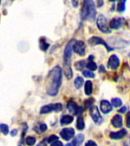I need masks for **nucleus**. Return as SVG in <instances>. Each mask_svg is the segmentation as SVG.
Segmentation results:
<instances>
[{
	"label": "nucleus",
	"instance_id": "obj_1",
	"mask_svg": "<svg viewBox=\"0 0 130 146\" xmlns=\"http://www.w3.org/2000/svg\"><path fill=\"white\" fill-rule=\"evenodd\" d=\"M62 68L56 66L50 70L46 82V93L50 96L56 95L62 84Z\"/></svg>",
	"mask_w": 130,
	"mask_h": 146
},
{
	"label": "nucleus",
	"instance_id": "obj_2",
	"mask_svg": "<svg viewBox=\"0 0 130 146\" xmlns=\"http://www.w3.org/2000/svg\"><path fill=\"white\" fill-rule=\"evenodd\" d=\"M96 6L92 0H86L83 3L81 12V17L83 20L93 21L96 17Z\"/></svg>",
	"mask_w": 130,
	"mask_h": 146
},
{
	"label": "nucleus",
	"instance_id": "obj_3",
	"mask_svg": "<svg viewBox=\"0 0 130 146\" xmlns=\"http://www.w3.org/2000/svg\"><path fill=\"white\" fill-rule=\"evenodd\" d=\"M75 39H71L67 43L64 50V64H70V58L74 50V45L75 43Z\"/></svg>",
	"mask_w": 130,
	"mask_h": 146
},
{
	"label": "nucleus",
	"instance_id": "obj_4",
	"mask_svg": "<svg viewBox=\"0 0 130 146\" xmlns=\"http://www.w3.org/2000/svg\"><path fill=\"white\" fill-rule=\"evenodd\" d=\"M96 22H97V26L101 32L105 33V34H108V33L111 32L109 26L107 25V19L103 15H100L98 16Z\"/></svg>",
	"mask_w": 130,
	"mask_h": 146
},
{
	"label": "nucleus",
	"instance_id": "obj_5",
	"mask_svg": "<svg viewBox=\"0 0 130 146\" xmlns=\"http://www.w3.org/2000/svg\"><path fill=\"white\" fill-rule=\"evenodd\" d=\"M62 109V105L60 103H56V104H50L45 105L43 107H41L40 113L41 114L48 113L50 112L55 111V112H59L61 111Z\"/></svg>",
	"mask_w": 130,
	"mask_h": 146
},
{
	"label": "nucleus",
	"instance_id": "obj_6",
	"mask_svg": "<svg viewBox=\"0 0 130 146\" xmlns=\"http://www.w3.org/2000/svg\"><path fill=\"white\" fill-rule=\"evenodd\" d=\"M88 43L89 44H91L92 46L94 45H103L105 47L107 48V51H113L114 50L113 48L111 47V46H109L108 44H107L105 40H103L102 38H100V36H91V38L88 40Z\"/></svg>",
	"mask_w": 130,
	"mask_h": 146
},
{
	"label": "nucleus",
	"instance_id": "obj_7",
	"mask_svg": "<svg viewBox=\"0 0 130 146\" xmlns=\"http://www.w3.org/2000/svg\"><path fill=\"white\" fill-rule=\"evenodd\" d=\"M67 108L69 112L78 116H80L84 111V108L82 106H78L75 101H69L67 104Z\"/></svg>",
	"mask_w": 130,
	"mask_h": 146
},
{
	"label": "nucleus",
	"instance_id": "obj_8",
	"mask_svg": "<svg viewBox=\"0 0 130 146\" xmlns=\"http://www.w3.org/2000/svg\"><path fill=\"white\" fill-rule=\"evenodd\" d=\"M90 114L96 124H100L103 122V118L100 115L99 109L97 106H92L90 108Z\"/></svg>",
	"mask_w": 130,
	"mask_h": 146
},
{
	"label": "nucleus",
	"instance_id": "obj_9",
	"mask_svg": "<svg viewBox=\"0 0 130 146\" xmlns=\"http://www.w3.org/2000/svg\"><path fill=\"white\" fill-rule=\"evenodd\" d=\"M60 136L66 141H69L70 139H72L75 135V130L72 127L68 128H63L59 132Z\"/></svg>",
	"mask_w": 130,
	"mask_h": 146
},
{
	"label": "nucleus",
	"instance_id": "obj_10",
	"mask_svg": "<svg viewBox=\"0 0 130 146\" xmlns=\"http://www.w3.org/2000/svg\"><path fill=\"white\" fill-rule=\"evenodd\" d=\"M74 51L79 56H84L85 54V44L83 41H76L74 45Z\"/></svg>",
	"mask_w": 130,
	"mask_h": 146
},
{
	"label": "nucleus",
	"instance_id": "obj_11",
	"mask_svg": "<svg viewBox=\"0 0 130 146\" xmlns=\"http://www.w3.org/2000/svg\"><path fill=\"white\" fill-rule=\"evenodd\" d=\"M119 66V59L116 55H112L108 60V67L113 70H115Z\"/></svg>",
	"mask_w": 130,
	"mask_h": 146
},
{
	"label": "nucleus",
	"instance_id": "obj_12",
	"mask_svg": "<svg viewBox=\"0 0 130 146\" xmlns=\"http://www.w3.org/2000/svg\"><path fill=\"white\" fill-rule=\"evenodd\" d=\"M123 21H124V18H121V17L113 18L109 22V27L112 29H119L122 27Z\"/></svg>",
	"mask_w": 130,
	"mask_h": 146
},
{
	"label": "nucleus",
	"instance_id": "obj_13",
	"mask_svg": "<svg viewBox=\"0 0 130 146\" xmlns=\"http://www.w3.org/2000/svg\"><path fill=\"white\" fill-rule=\"evenodd\" d=\"M100 107L101 111L103 113H109V112H111L112 110H113V107H112L111 104L108 100H101Z\"/></svg>",
	"mask_w": 130,
	"mask_h": 146
},
{
	"label": "nucleus",
	"instance_id": "obj_14",
	"mask_svg": "<svg viewBox=\"0 0 130 146\" xmlns=\"http://www.w3.org/2000/svg\"><path fill=\"white\" fill-rule=\"evenodd\" d=\"M111 124L116 128H121L123 126V117L119 114L114 115L111 119Z\"/></svg>",
	"mask_w": 130,
	"mask_h": 146
},
{
	"label": "nucleus",
	"instance_id": "obj_15",
	"mask_svg": "<svg viewBox=\"0 0 130 146\" xmlns=\"http://www.w3.org/2000/svg\"><path fill=\"white\" fill-rule=\"evenodd\" d=\"M127 134V132L125 129L119 130L118 132H112L109 133V138L112 139H121Z\"/></svg>",
	"mask_w": 130,
	"mask_h": 146
},
{
	"label": "nucleus",
	"instance_id": "obj_16",
	"mask_svg": "<svg viewBox=\"0 0 130 146\" xmlns=\"http://www.w3.org/2000/svg\"><path fill=\"white\" fill-rule=\"evenodd\" d=\"M84 139V136L83 134H78L73 139L72 142V146H80L83 142Z\"/></svg>",
	"mask_w": 130,
	"mask_h": 146
},
{
	"label": "nucleus",
	"instance_id": "obj_17",
	"mask_svg": "<svg viewBox=\"0 0 130 146\" xmlns=\"http://www.w3.org/2000/svg\"><path fill=\"white\" fill-rule=\"evenodd\" d=\"M74 119V117L70 115H63L60 119V124L61 125H67L70 124Z\"/></svg>",
	"mask_w": 130,
	"mask_h": 146
},
{
	"label": "nucleus",
	"instance_id": "obj_18",
	"mask_svg": "<svg viewBox=\"0 0 130 146\" xmlns=\"http://www.w3.org/2000/svg\"><path fill=\"white\" fill-rule=\"evenodd\" d=\"M91 81H86L84 84V94L86 95H91L93 91V85Z\"/></svg>",
	"mask_w": 130,
	"mask_h": 146
},
{
	"label": "nucleus",
	"instance_id": "obj_19",
	"mask_svg": "<svg viewBox=\"0 0 130 146\" xmlns=\"http://www.w3.org/2000/svg\"><path fill=\"white\" fill-rule=\"evenodd\" d=\"M64 73L68 79H71L72 78V70L70 64H64Z\"/></svg>",
	"mask_w": 130,
	"mask_h": 146
},
{
	"label": "nucleus",
	"instance_id": "obj_20",
	"mask_svg": "<svg viewBox=\"0 0 130 146\" xmlns=\"http://www.w3.org/2000/svg\"><path fill=\"white\" fill-rule=\"evenodd\" d=\"M84 84V79L83 78L81 77V76H78V77L75 78V81H74V84H75V87L77 89L81 88Z\"/></svg>",
	"mask_w": 130,
	"mask_h": 146
},
{
	"label": "nucleus",
	"instance_id": "obj_21",
	"mask_svg": "<svg viewBox=\"0 0 130 146\" xmlns=\"http://www.w3.org/2000/svg\"><path fill=\"white\" fill-rule=\"evenodd\" d=\"M49 46H50V43L46 41L44 37H41L40 40V50L46 51Z\"/></svg>",
	"mask_w": 130,
	"mask_h": 146
},
{
	"label": "nucleus",
	"instance_id": "obj_22",
	"mask_svg": "<svg viewBox=\"0 0 130 146\" xmlns=\"http://www.w3.org/2000/svg\"><path fill=\"white\" fill-rule=\"evenodd\" d=\"M85 66H87V63L85 60H80V61L76 62L75 63V67L77 70L82 71Z\"/></svg>",
	"mask_w": 130,
	"mask_h": 146
},
{
	"label": "nucleus",
	"instance_id": "obj_23",
	"mask_svg": "<svg viewBox=\"0 0 130 146\" xmlns=\"http://www.w3.org/2000/svg\"><path fill=\"white\" fill-rule=\"evenodd\" d=\"M84 119L82 116H78L77 119V123H76V126L78 130H83L84 128Z\"/></svg>",
	"mask_w": 130,
	"mask_h": 146
},
{
	"label": "nucleus",
	"instance_id": "obj_24",
	"mask_svg": "<svg viewBox=\"0 0 130 146\" xmlns=\"http://www.w3.org/2000/svg\"><path fill=\"white\" fill-rule=\"evenodd\" d=\"M47 129V126L45 123H38L36 127L35 128V131L38 133H41V132H45Z\"/></svg>",
	"mask_w": 130,
	"mask_h": 146
},
{
	"label": "nucleus",
	"instance_id": "obj_25",
	"mask_svg": "<svg viewBox=\"0 0 130 146\" xmlns=\"http://www.w3.org/2000/svg\"><path fill=\"white\" fill-rule=\"evenodd\" d=\"M88 62L87 63V68H89L90 71H95L97 70V68H98V66H97V64L94 62L93 59H90L88 58Z\"/></svg>",
	"mask_w": 130,
	"mask_h": 146
},
{
	"label": "nucleus",
	"instance_id": "obj_26",
	"mask_svg": "<svg viewBox=\"0 0 130 146\" xmlns=\"http://www.w3.org/2000/svg\"><path fill=\"white\" fill-rule=\"evenodd\" d=\"M111 104L115 107H121L123 104V101L120 98H114L111 100Z\"/></svg>",
	"mask_w": 130,
	"mask_h": 146
},
{
	"label": "nucleus",
	"instance_id": "obj_27",
	"mask_svg": "<svg viewBox=\"0 0 130 146\" xmlns=\"http://www.w3.org/2000/svg\"><path fill=\"white\" fill-rule=\"evenodd\" d=\"M125 3H126V1H120V2H119L118 4H117V8H116L117 11L123 12V11H125Z\"/></svg>",
	"mask_w": 130,
	"mask_h": 146
},
{
	"label": "nucleus",
	"instance_id": "obj_28",
	"mask_svg": "<svg viewBox=\"0 0 130 146\" xmlns=\"http://www.w3.org/2000/svg\"><path fill=\"white\" fill-rule=\"evenodd\" d=\"M25 142H26L27 145L32 146L36 143V139L33 136H27L26 139H25Z\"/></svg>",
	"mask_w": 130,
	"mask_h": 146
},
{
	"label": "nucleus",
	"instance_id": "obj_29",
	"mask_svg": "<svg viewBox=\"0 0 130 146\" xmlns=\"http://www.w3.org/2000/svg\"><path fill=\"white\" fill-rule=\"evenodd\" d=\"M0 130H1V132H2L3 134L7 135L9 133V125H6V124H4V123H1V124H0Z\"/></svg>",
	"mask_w": 130,
	"mask_h": 146
},
{
	"label": "nucleus",
	"instance_id": "obj_30",
	"mask_svg": "<svg viewBox=\"0 0 130 146\" xmlns=\"http://www.w3.org/2000/svg\"><path fill=\"white\" fill-rule=\"evenodd\" d=\"M83 75H84V77L86 78H94L95 75H94V73H93L90 70H85V71H83Z\"/></svg>",
	"mask_w": 130,
	"mask_h": 146
},
{
	"label": "nucleus",
	"instance_id": "obj_31",
	"mask_svg": "<svg viewBox=\"0 0 130 146\" xmlns=\"http://www.w3.org/2000/svg\"><path fill=\"white\" fill-rule=\"evenodd\" d=\"M94 103V100L93 98H89V99L84 101V104H85V107L87 108H91Z\"/></svg>",
	"mask_w": 130,
	"mask_h": 146
},
{
	"label": "nucleus",
	"instance_id": "obj_32",
	"mask_svg": "<svg viewBox=\"0 0 130 146\" xmlns=\"http://www.w3.org/2000/svg\"><path fill=\"white\" fill-rule=\"evenodd\" d=\"M58 140V137L56 135H51L50 136L48 137L47 139V142H49V143H51V142H54V141H57Z\"/></svg>",
	"mask_w": 130,
	"mask_h": 146
},
{
	"label": "nucleus",
	"instance_id": "obj_33",
	"mask_svg": "<svg viewBox=\"0 0 130 146\" xmlns=\"http://www.w3.org/2000/svg\"><path fill=\"white\" fill-rule=\"evenodd\" d=\"M126 125L128 128H130V111L128 112L126 115Z\"/></svg>",
	"mask_w": 130,
	"mask_h": 146
},
{
	"label": "nucleus",
	"instance_id": "obj_34",
	"mask_svg": "<svg viewBox=\"0 0 130 146\" xmlns=\"http://www.w3.org/2000/svg\"><path fill=\"white\" fill-rule=\"evenodd\" d=\"M85 146H98V145H97V144H96L94 141H92V140H89V141H88L86 142Z\"/></svg>",
	"mask_w": 130,
	"mask_h": 146
},
{
	"label": "nucleus",
	"instance_id": "obj_35",
	"mask_svg": "<svg viewBox=\"0 0 130 146\" xmlns=\"http://www.w3.org/2000/svg\"><path fill=\"white\" fill-rule=\"evenodd\" d=\"M50 146H63V144L60 141H59V140H57V141L52 142Z\"/></svg>",
	"mask_w": 130,
	"mask_h": 146
},
{
	"label": "nucleus",
	"instance_id": "obj_36",
	"mask_svg": "<svg viewBox=\"0 0 130 146\" xmlns=\"http://www.w3.org/2000/svg\"><path fill=\"white\" fill-rule=\"evenodd\" d=\"M17 133H18V130L16 129L11 130V135H12V136H15V135H17Z\"/></svg>",
	"mask_w": 130,
	"mask_h": 146
},
{
	"label": "nucleus",
	"instance_id": "obj_37",
	"mask_svg": "<svg viewBox=\"0 0 130 146\" xmlns=\"http://www.w3.org/2000/svg\"><path fill=\"white\" fill-rule=\"evenodd\" d=\"M125 110H126V107H123L122 108H120V109L118 111L119 112V113H125Z\"/></svg>",
	"mask_w": 130,
	"mask_h": 146
},
{
	"label": "nucleus",
	"instance_id": "obj_38",
	"mask_svg": "<svg viewBox=\"0 0 130 146\" xmlns=\"http://www.w3.org/2000/svg\"><path fill=\"white\" fill-rule=\"evenodd\" d=\"M36 146H46V144L45 143V141H40V143H38V145Z\"/></svg>",
	"mask_w": 130,
	"mask_h": 146
},
{
	"label": "nucleus",
	"instance_id": "obj_39",
	"mask_svg": "<svg viewBox=\"0 0 130 146\" xmlns=\"http://www.w3.org/2000/svg\"><path fill=\"white\" fill-rule=\"evenodd\" d=\"M98 4H99V5H98V7H100V6H101V5L103 4V2L102 1H98Z\"/></svg>",
	"mask_w": 130,
	"mask_h": 146
},
{
	"label": "nucleus",
	"instance_id": "obj_40",
	"mask_svg": "<svg viewBox=\"0 0 130 146\" xmlns=\"http://www.w3.org/2000/svg\"><path fill=\"white\" fill-rule=\"evenodd\" d=\"M72 4H74V5H75V7H77L78 2H75V1H73V2H72Z\"/></svg>",
	"mask_w": 130,
	"mask_h": 146
},
{
	"label": "nucleus",
	"instance_id": "obj_41",
	"mask_svg": "<svg viewBox=\"0 0 130 146\" xmlns=\"http://www.w3.org/2000/svg\"><path fill=\"white\" fill-rule=\"evenodd\" d=\"M129 57H130V53H129Z\"/></svg>",
	"mask_w": 130,
	"mask_h": 146
},
{
	"label": "nucleus",
	"instance_id": "obj_42",
	"mask_svg": "<svg viewBox=\"0 0 130 146\" xmlns=\"http://www.w3.org/2000/svg\"><path fill=\"white\" fill-rule=\"evenodd\" d=\"M19 146H21V145H19Z\"/></svg>",
	"mask_w": 130,
	"mask_h": 146
}]
</instances>
